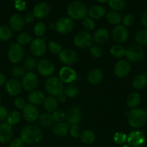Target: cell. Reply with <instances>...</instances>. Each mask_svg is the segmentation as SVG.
I'll return each mask as SVG.
<instances>
[{
    "instance_id": "obj_47",
    "label": "cell",
    "mask_w": 147,
    "mask_h": 147,
    "mask_svg": "<svg viewBox=\"0 0 147 147\" xmlns=\"http://www.w3.org/2000/svg\"><path fill=\"white\" fill-rule=\"evenodd\" d=\"M69 134H70L71 136L74 139H77V138L80 137L81 134H82L80 127L78 125L71 126L69 129Z\"/></svg>"
},
{
    "instance_id": "obj_29",
    "label": "cell",
    "mask_w": 147,
    "mask_h": 147,
    "mask_svg": "<svg viewBox=\"0 0 147 147\" xmlns=\"http://www.w3.org/2000/svg\"><path fill=\"white\" fill-rule=\"evenodd\" d=\"M147 85V77L145 75H138L135 76L132 81V86L137 90L144 88Z\"/></svg>"
},
{
    "instance_id": "obj_54",
    "label": "cell",
    "mask_w": 147,
    "mask_h": 147,
    "mask_svg": "<svg viewBox=\"0 0 147 147\" xmlns=\"http://www.w3.org/2000/svg\"><path fill=\"white\" fill-rule=\"evenodd\" d=\"M8 116V111L7 109L2 106H0V121H3L5 119H7Z\"/></svg>"
},
{
    "instance_id": "obj_30",
    "label": "cell",
    "mask_w": 147,
    "mask_h": 147,
    "mask_svg": "<svg viewBox=\"0 0 147 147\" xmlns=\"http://www.w3.org/2000/svg\"><path fill=\"white\" fill-rule=\"evenodd\" d=\"M141 102V96L136 92H133L128 95L126 99V104L131 109H135Z\"/></svg>"
},
{
    "instance_id": "obj_43",
    "label": "cell",
    "mask_w": 147,
    "mask_h": 147,
    "mask_svg": "<svg viewBox=\"0 0 147 147\" xmlns=\"http://www.w3.org/2000/svg\"><path fill=\"white\" fill-rule=\"evenodd\" d=\"M48 50L51 53L55 55H57L62 51V47L59 42L56 41H51L48 43Z\"/></svg>"
},
{
    "instance_id": "obj_20",
    "label": "cell",
    "mask_w": 147,
    "mask_h": 147,
    "mask_svg": "<svg viewBox=\"0 0 147 147\" xmlns=\"http://www.w3.org/2000/svg\"><path fill=\"white\" fill-rule=\"evenodd\" d=\"M22 83L17 79H10L5 83L7 93L12 96H16L22 91Z\"/></svg>"
},
{
    "instance_id": "obj_4",
    "label": "cell",
    "mask_w": 147,
    "mask_h": 147,
    "mask_svg": "<svg viewBox=\"0 0 147 147\" xmlns=\"http://www.w3.org/2000/svg\"><path fill=\"white\" fill-rule=\"evenodd\" d=\"M45 88L46 90L50 96H57L60 93H63V83L60 78L56 76H50L46 80L45 83Z\"/></svg>"
},
{
    "instance_id": "obj_3",
    "label": "cell",
    "mask_w": 147,
    "mask_h": 147,
    "mask_svg": "<svg viewBox=\"0 0 147 147\" xmlns=\"http://www.w3.org/2000/svg\"><path fill=\"white\" fill-rule=\"evenodd\" d=\"M67 14L73 20H84L88 14L86 5L80 1H73L67 7Z\"/></svg>"
},
{
    "instance_id": "obj_25",
    "label": "cell",
    "mask_w": 147,
    "mask_h": 147,
    "mask_svg": "<svg viewBox=\"0 0 147 147\" xmlns=\"http://www.w3.org/2000/svg\"><path fill=\"white\" fill-rule=\"evenodd\" d=\"M103 78V73L99 69H92L87 75V80L91 85H97L100 83Z\"/></svg>"
},
{
    "instance_id": "obj_55",
    "label": "cell",
    "mask_w": 147,
    "mask_h": 147,
    "mask_svg": "<svg viewBox=\"0 0 147 147\" xmlns=\"http://www.w3.org/2000/svg\"><path fill=\"white\" fill-rule=\"evenodd\" d=\"M35 20V17L33 15V14H31V13H29V14H27L24 17V22L28 23V24H30V23L33 22Z\"/></svg>"
},
{
    "instance_id": "obj_23",
    "label": "cell",
    "mask_w": 147,
    "mask_h": 147,
    "mask_svg": "<svg viewBox=\"0 0 147 147\" xmlns=\"http://www.w3.org/2000/svg\"><path fill=\"white\" fill-rule=\"evenodd\" d=\"M24 23L25 22H24V18L18 14H13L10 17V21H9L10 28L16 32L20 31L24 27Z\"/></svg>"
},
{
    "instance_id": "obj_7",
    "label": "cell",
    "mask_w": 147,
    "mask_h": 147,
    "mask_svg": "<svg viewBox=\"0 0 147 147\" xmlns=\"http://www.w3.org/2000/svg\"><path fill=\"white\" fill-rule=\"evenodd\" d=\"M125 57L128 62L137 63L144 59V51L141 46L132 45L126 50Z\"/></svg>"
},
{
    "instance_id": "obj_52",
    "label": "cell",
    "mask_w": 147,
    "mask_h": 147,
    "mask_svg": "<svg viewBox=\"0 0 147 147\" xmlns=\"http://www.w3.org/2000/svg\"><path fill=\"white\" fill-rule=\"evenodd\" d=\"M26 7H27V4H26L25 1L23 0H17L14 1V7L18 11H24L26 9Z\"/></svg>"
},
{
    "instance_id": "obj_34",
    "label": "cell",
    "mask_w": 147,
    "mask_h": 147,
    "mask_svg": "<svg viewBox=\"0 0 147 147\" xmlns=\"http://www.w3.org/2000/svg\"><path fill=\"white\" fill-rule=\"evenodd\" d=\"M135 40L139 46L147 45V29L141 30L136 33Z\"/></svg>"
},
{
    "instance_id": "obj_50",
    "label": "cell",
    "mask_w": 147,
    "mask_h": 147,
    "mask_svg": "<svg viewBox=\"0 0 147 147\" xmlns=\"http://www.w3.org/2000/svg\"><path fill=\"white\" fill-rule=\"evenodd\" d=\"M24 74H25L24 69H23L21 67H19V66H16V67H13V69L12 70V75L16 78L23 77Z\"/></svg>"
},
{
    "instance_id": "obj_38",
    "label": "cell",
    "mask_w": 147,
    "mask_h": 147,
    "mask_svg": "<svg viewBox=\"0 0 147 147\" xmlns=\"http://www.w3.org/2000/svg\"><path fill=\"white\" fill-rule=\"evenodd\" d=\"M20 119H21V115L18 111H13L8 113V116L7 117V123L10 124V126H14L20 122Z\"/></svg>"
},
{
    "instance_id": "obj_5",
    "label": "cell",
    "mask_w": 147,
    "mask_h": 147,
    "mask_svg": "<svg viewBox=\"0 0 147 147\" xmlns=\"http://www.w3.org/2000/svg\"><path fill=\"white\" fill-rule=\"evenodd\" d=\"M30 50L32 54L35 57H42L46 52V37H37L30 42Z\"/></svg>"
},
{
    "instance_id": "obj_56",
    "label": "cell",
    "mask_w": 147,
    "mask_h": 147,
    "mask_svg": "<svg viewBox=\"0 0 147 147\" xmlns=\"http://www.w3.org/2000/svg\"><path fill=\"white\" fill-rule=\"evenodd\" d=\"M66 99H67V97L63 93H60L57 96V100L61 103H64L66 101Z\"/></svg>"
},
{
    "instance_id": "obj_57",
    "label": "cell",
    "mask_w": 147,
    "mask_h": 147,
    "mask_svg": "<svg viewBox=\"0 0 147 147\" xmlns=\"http://www.w3.org/2000/svg\"><path fill=\"white\" fill-rule=\"evenodd\" d=\"M141 23L146 28H147V9L143 13L141 17Z\"/></svg>"
},
{
    "instance_id": "obj_63",
    "label": "cell",
    "mask_w": 147,
    "mask_h": 147,
    "mask_svg": "<svg viewBox=\"0 0 147 147\" xmlns=\"http://www.w3.org/2000/svg\"><path fill=\"white\" fill-rule=\"evenodd\" d=\"M13 1H17V0H13Z\"/></svg>"
},
{
    "instance_id": "obj_9",
    "label": "cell",
    "mask_w": 147,
    "mask_h": 147,
    "mask_svg": "<svg viewBox=\"0 0 147 147\" xmlns=\"http://www.w3.org/2000/svg\"><path fill=\"white\" fill-rule=\"evenodd\" d=\"M93 41L92 35L87 32H80L75 35L74 43L79 48H87L91 47Z\"/></svg>"
},
{
    "instance_id": "obj_40",
    "label": "cell",
    "mask_w": 147,
    "mask_h": 147,
    "mask_svg": "<svg viewBox=\"0 0 147 147\" xmlns=\"http://www.w3.org/2000/svg\"><path fill=\"white\" fill-rule=\"evenodd\" d=\"M109 7L114 11H120L125 7V3L124 0H108Z\"/></svg>"
},
{
    "instance_id": "obj_12",
    "label": "cell",
    "mask_w": 147,
    "mask_h": 147,
    "mask_svg": "<svg viewBox=\"0 0 147 147\" xmlns=\"http://www.w3.org/2000/svg\"><path fill=\"white\" fill-rule=\"evenodd\" d=\"M37 70L40 76L43 77H50L55 71V66L50 60L43 59L37 63Z\"/></svg>"
},
{
    "instance_id": "obj_35",
    "label": "cell",
    "mask_w": 147,
    "mask_h": 147,
    "mask_svg": "<svg viewBox=\"0 0 147 147\" xmlns=\"http://www.w3.org/2000/svg\"><path fill=\"white\" fill-rule=\"evenodd\" d=\"M38 121L39 123L45 128L50 127L54 122L52 118V115L49 113H44L40 115L38 118Z\"/></svg>"
},
{
    "instance_id": "obj_61",
    "label": "cell",
    "mask_w": 147,
    "mask_h": 147,
    "mask_svg": "<svg viewBox=\"0 0 147 147\" xmlns=\"http://www.w3.org/2000/svg\"><path fill=\"white\" fill-rule=\"evenodd\" d=\"M122 147H131V146H130L129 145H124V146H122Z\"/></svg>"
},
{
    "instance_id": "obj_37",
    "label": "cell",
    "mask_w": 147,
    "mask_h": 147,
    "mask_svg": "<svg viewBox=\"0 0 147 147\" xmlns=\"http://www.w3.org/2000/svg\"><path fill=\"white\" fill-rule=\"evenodd\" d=\"M107 20L110 24L117 26L119 25L121 20H122V18H121L120 14L118 11H109L107 14Z\"/></svg>"
},
{
    "instance_id": "obj_45",
    "label": "cell",
    "mask_w": 147,
    "mask_h": 147,
    "mask_svg": "<svg viewBox=\"0 0 147 147\" xmlns=\"http://www.w3.org/2000/svg\"><path fill=\"white\" fill-rule=\"evenodd\" d=\"M127 136L125 134L122 132H117L113 136V140L117 144H123L125 142H127Z\"/></svg>"
},
{
    "instance_id": "obj_58",
    "label": "cell",
    "mask_w": 147,
    "mask_h": 147,
    "mask_svg": "<svg viewBox=\"0 0 147 147\" xmlns=\"http://www.w3.org/2000/svg\"><path fill=\"white\" fill-rule=\"evenodd\" d=\"M6 83V78L3 73H0V86H3V85Z\"/></svg>"
},
{
    "instance_id": "obj_42",
    "label": "cell",
    "mask_w": 147,
    "mask_h": 147,
    "mask_svg": "<svg viewBox=\"0 0 147 147\" xmlns=\"http://www.w3.org/2000/svg\"><path fill=\"white\" fill-rule=\"evenodd\" d=\"M17 41L20 45H25L28 43L31 42L32 36L28 32L20 33L17 37Z\"/></svg>"
},
{
    "instance_id": "obj_48",
    "label": "cell",
    "mask_w": 147,
    "mask_h": 147,
    "mask_svg": "<svg viewBox=\"0 0 147 147\" xmlns=\"http://www.w3.org/2000/svg\"><path fill=\"white\" fill-rule=\"evenodd\" d=\"M83 27L87 30H93L95 27V24L94 20L90 17H85L82 22Z\"/></svg>"
},
{
    "instance_id": "obj_22",
    "label": "cell",
    "mask_w": 147,
    "mask_h": 147,
    "mask_svg": "<svg viewBox=\"0 0 147 147\" xmlns=\"http://www.w3.org/2000/svg\"><path fill=\"white\" fill-rule=\"evenodd\" d=\"M110 37L109 31L106 28L101 27L95 32L93 35V40L98 45H102L106 42Z\"/></svg>"
},
{
    "instance_id": "obj_41",
    "label": "cell",
    "mask_w": 147,
    "mask_h": 147,
    "mask_svg": "<svg viewBox=\"0 0 147 147\" xmlns=\"http://www.w3.org/2000/svg\"><path fill=\"white\" fill-rule=\"evenodd\" d=\"M37 63L35 59L33 57H27L24 63V70H27L28 72H33L35 68H37Z\"/></svg>"
},
{
    "instance_id": "obj_6",
    "label": "cell",
    "mask_w": 147,
    "mask_h": 147,
    "mask_svg": "<svg viewBox=\"0 0 147 147\" xmlns=\"http://www.w3.org/2000/svg\"><path fill=\"white\" fill-rule=\"evenodd\" d=\"M24 49L22 46L18 43H12L8 50V59L11 63H18L24 57Z\"/></svg>"
},
{
    "instance_id": "obj_15",
    "label": "cell",
    "mask_w": 147,
    "mask_h": 147,
    "mask_svg": "<svg viewBox=\"0 0 147 147\" xmlns=\"http://www.w3.org/2000/svg\"><path fill=\"white\" fill-rule=\"evenodd\" d=\"M131 70V64L128 61L121 60L117 62L114 67V73L115 76L120 78H122L128 76Z\"/></svg>"
},
{
    "instance_id": "obj_24",
    "label": "cell",
    "mask_w": 147,
    "mask_h": 147,
    "mask_svg": "<svg viewBox=\"0 0 147 147\" xmlns=\"http://www.w3.org/2000/svg\"><path fill=\"white\" fill-rule=\"evenodd\" d=\"M46 99L44 93L41 90H33L30 92L28 96V101L30 104H33L34 106L36 105H40L44 102Z\"/></svg>"
},
{
    "instance_id": "obj_8",
    "label": "cell",
    "mask_w": 147,
    "mask_h": 147,
    "mask_svg": "<svg viewBox=\"0 0 147 147\" xmlns=\"http://www.w3.org/2000/svg\"><path fill=\"white\" fill-rule=\"evenodd\" d=\"M38 85V78L33 72H28L22 77V86L27 92H32L35 90Z\"/></svg>"
},
{
    "instance_id": "obj_46",
    "label": "cell",
    "mask_w": 147,
    "mask_h": 147,
    "mask_svg": "<svg viewBox=\"0 0 147 147\" xmlns=\"http://www.w3.org/2000/svg\"><path fill=\"white\" fill-rule=\"evenodd\" d=\"M90 53L93 57L98 58L102 55L103 52H102V49L100 46L95 45H92L90 47Z\"/></svg>"
},
{
    "instance_id": "obj_49",
    "label": "cell",
    "mask_w": 147,
    "mask_h": 147,
    "mask_svg": "<svg viewBox=\"0 0 147 147\" xmlns=\"http://www.w3.org/2000/svg\"><path fill=\"white\" fill-rule=\"evenodd\" d=\"M134 21H135V17L133 14H127L124 16L123 19H122V24L125 27H130L133 24Z\"/></svg>"
},
{
    "instance_id": "obj_1",
    "label": "cell",
    "mask_w": 147,
    "mask_h": 147,
    "mask_svg": "<svg viewBox=\"0 0 147 147\" xmlns=\"http://www.w3.org/2000/svg\"><path fill=\"white\" fill-rule=\"evenodd\" d=\"M43 137L41 130L37 126L27 125L22 129L20 139L24 143L28 144H35L39 143Z\"/></svg>"
},
{
    "instance_id": "obj_21",
    "label": "cell",
    "mask_w": 147,
    "mask_h": 147,
    "mask_svg": "<svg viewBox=\"0 0 147 147\" xmlns=\"http://www.w3.org/2000/svg\"><path fill=\"white\" fill-rule=\"evenodd\" d=\"M50 11V7L45 2H40L35 5L33 9V15L35 18L43 19L47 17Z\"/></svg>"
},
{
    "instance_id": "obj_13",
    "label": "cell",
    "mask_w": 147,
    "mask_h": 147,
    "mask_svg": "<svg viewBox=\"0 0 147 147\" xmlns=\"http://www.w3.org/2000/svg\"><path fill=\"white\" fill-rule=\"evenodd\" d=\"M59 60L66 66L74 65L78 60V55L71 49H64L59 53Z\"/></svg>"
},
{
    "instance_id": "obj_33",
    "label": "cell",
    "mask_w": 147,
    "mask_h": 147,
    "mask_svg": "<svg viewBox=\"0 0 147 147\" xmlns=\"http://www.w3.org/2000/svg\"><path fill=\"white\" fill-rule=\"evenodd\" d=\"M81 140L84 144H89L95 142V134L92 131L89 130V129H86L84 131L82 132L81 134Z\"/></svg>"
},
{
    "instance_id": "obj_60",
    "label": "cell",
    "mask_w": 147,
    "mask_h": 147,
    "mask_svg": "<svg viewBox=\"0 0 147 147\" xmlns=\"http://www.w3.org/2000/svg\"><path fill=\"white\" fill-rule=\"evenodd\" d=\"M97 1L99 3H106L107 1H108V0H97Z\"/></svg>"
},
{
    "instance_id": "obj_31",
    "label": "cell",
    "mask_w": 147,
    "mask_h": 147,
    "mask_svg": "<svg viewBox=\"0 0 147 147\" xmlns=\"http://www.w3.org/2000/svg\"><path fill=\"white\" fill-rule=\"evenodd\" d=\"M63 93L66 95V97L72 98H74L78 96V94L79 93V88L76 85L70 83L63 88Z\"/></svg>"
},
{
    "instance_id": "obj_44",
    "label": "cell",
    "mask_w": 147,
    "mask_h": 147,
    "mask_svg": "<svg viewBox=\"0 0 147 147\" xmlns=\"http://www.w3.org/2000/svg\"><path fill=\"white\" fill-rule=\"evenodd\" d=\"M52 118L53 121L56 123L63 122V121L66 119V113L61 110H56L52 114Z\"/></svg>"
},
{
    "instance_id": "obj_32",
    "label": "cell",
    "mask_w": 147,
    "mask_h": 147,
    "mask_svg": "<svg viewBox=\"0 0 147 147\" xmlns=\"http://www.w3.org/2000/svg\"><path fill=\"white\" fill-rule=\"evenodd\" d=\"M125 47L120 44L114 45L110 48V54L116 58H122L125 56Z\"/></svg>"
},
{
    "instance_id": "obj_26",
    "label": "cell",
    "mask_w": 147,
    "mask_h": 147,
    "mask_svg": "<svg viewBox=\"0 0 147 147\" xmlns=\"http://www.w3.org/2000/svg\"><path fill=\"white\" fill-rule=\"evenodd\" d=\"M53 132L55 136L58 137H63L69 132V126L67 123L61 122L57 123L53 129Z\"/></svg>"
},
{
    "instance_id": "obj_51",
    "label": "cell",
    "mask_w": 147,
    "mask_h": 147,
    "mask_svg": "<svg viewBox=\"0 0 147 147\" xmlns=\"http://www.w3.org/2000/svg\"><path fill=\"white\" fill-rule=\"evenodd\" d=\"M14 105L18 109H23L27 104H26L25 100L23 98H17L14 99Z\"/></svg>"
},
{
    "instance_id": "obj_27",
    "label": "cell",
    "mask_w": 147,
    "mask_h": 147,
    "mask_svg": "<svg viewBox=\"0 0 147 147\" xmlns=\"http://www.w3.org/2000/svg\"><path fill=\"white\" fill-rule=\"evenodd\" d=\"M88 14L92 20H99L105 14V9L102 6L95 5L89 9Z\"/></svg>"
},
{
    "instance_id": "obj_10",
    "label": "cell",
    "mask_w": 147,
    "mask_h": 147,
    "mask_svg": "<svg viewBox=\"0 0 147 147\" xmlns=\"http://www.w3.org/2000/svg\"><path fill=\"white\" fill-rule=\"evenodd\" d=\"M59 78L63 83L70 84L77 78V73L71 67L63 66L59 70Z\"/></svg>"
},
{
    "instance_id": "obj_17",
    "label": "cell",
    "mask_w": 147,
    "mask_h": 147,
    "mask_svg": "<svg viewBox=\"0 0 147 147\" xmlns=\"http://www.w3.org/2000/svg\"><path fill=\"white\" fill-rule=\"evenodd\" d=\"M145 141V136L141 131H133L131 132L127 137V142L131 147H139L142 146Z\"/></svg>"
},
{
    "instance_id": "obj_28",
    "label": "cell",
    "mask_w": 147,
    "mask_h": 147,
    "mask_svg": "<svg viewBox=\"0 0 147 147\" xmlns=\"http://www.w3.org/2000/svg\"><path fill=\"white\" fill-rule=\"evenodd\" d=\"M58 102L59 101L54 96H50L48 97H46L43 102L45 109L48 113H53L55 111L57 110L58 105H59Z\"/></svg>"
},
{
    "instance_id": "obj_11",
    "label": "cell",
    "mask_w": 147,
    "mask_h": 147,
    "mask_svg": "<svg viewBox=\"0 0 147 147\" xmlns=\"http://www.w3.org/2000/svg\"><path fill=\"white\" fill-rule=\"evenodd\" d=\"M55 24H56V31L62 34H66L70 32L74 27L73 20L69 17H66L59 18Z\"/></svg>"
},
{
    "instance_id": "obj_14",
    "label": "cell",
    "mask_w": 147,
    "mask_h": 147,
    "mask_svg": "<svg viewBox=\"0 0 147 147\" xmlns=\"http://www.w3.org/2000/svg\"><path fill=\"white\" fill-rule=\"evenodd\" d=\"M129 36L128 30L125 26L117 25L112 31V37L115 42L118 43H124L127 41Z\"/></svg>"
},
{
    "instance_id": "obj_59",
    "label": "cell",
    "mask_w": 147,
    "mask_h": 147,
    "mask_svg": "<svg viewBox=\"0 0 147 147\" xmlns=\"http://www.w3.org/2000/svg\"><path fill=\"white\" fill-rule=\"evenodd\" d=\"M49 27H50V29H56V24H55V23H51V24H49Z\"/></svg>"
},
{
    "instance_id": "obj_62",
    "label": "cell",
    "mask_w": 147,
    "mask_h": 147,
    "mask_svg": "<svg viewBox=\"0 0 147 147\" xmlns=\"http://www.w3.org/2000/svg\"><path fill=\"white\" fill-rule=\"evenodd\" d=\"M1 96H0V102H1Z\"/></svg>"
},
{
    "instance_id": "obj_16",
    "label": "cell",
    "mask_w": 147,
    "mask_h": 147,
    "mask_svg": "<svg viewBox=\"0 0 147 147\" xmlns=\"http://www.w3.org/2000/svg\"><path fill=\"white\" fill-rule=\"evenodd\" d=\"M22 116L26 121L33 123L38 120L39 111L35 106L33 104H27L22 109Z\"/></svg>"
},
{
    "instance_id": "obj_64",
    "label": "cell",
    "mask_w": 147,
    "mask_h": 147,
    "mask_svg": "<svg viewBox=\"0 0 147 147\" xmlns=\"http://www.w3.org/2000/svg\"><path fill=\"white\" fill-rule=\"evenodd\" d=\"M146 110H147V106H146Z\"/></svg>"
},
{
    "instance_id": "obj_19",
    "label": "cell",
    "mask_w": 147,
    "mask_h": 147,
    "mask_svg": "<svg viewBox=\"0 0 147 147\" xmlns=\"http://www.w3.org/2000/svg\"><path fill=\"white\" fill-rule=\"evenodd\" d=\"M13 137L12 126L7 123H0V143L7 144Z\"/></svg>"
},
{
    "instance_id": "obj_18",
    "label": "cell",
    "mask_w": 147,
    "mask_h": 147,
    "mask_svg": "<svg viewBox=\"0 0 147 147\" xmlns=\"http://www.w3.org/2000/svg\"><path fill=\"white\" fill-rule=\"evenodd\" d=\"M82 118V111L79 106H73L66 113V121L71 126L78 125Z\"/></svg>"
},
{
    "instance_id": "obj_39",
    "label": "cell",
    "mask_w": 147,
    "mask_h": 147,
    "mask_svg": "<svg viewBox=\"0 0 147 147\" xmlns=\"http://www.w3.org/2000/svg\"><path fill=\"white\" fill-rule=\"evenodd\" d=\"M46 25L43 22H38L34 25L33 32H34L35 35L37 37H43V35L46 32Z\"/></svg>"
},
{
    "instance_id": "obj_53",
    "label": "cell",
    "mask_w": 147,
    "mask_h": 147,
    "mask_svg": "<svg viewBox=\"0 0 147 147\" xmlns=\"http://www.w3.org/2000/svg\"><path fill=\"white\" fill-rule=\"evenodd\" d=\"M10 147H24V142L20 138H16L10 142Z\"/></svg>"
},
{
    "instance_id": "obj_2",
    "label": "cell",
    "mask_w": 147,
    "mask_h": 147,
    "mask_svg": "<svg viewBox=\"0 0 147 147\" xmlns=\"http://www.w3.org/2000/svg\"><path fill=\"white\" fill-rule=\"evenodd\" d=\"M147 121V112L141 108L132 109L128 113V124L134 129H139L144 126Z\"/></svg>"
},
{
    "instance_id": "obj_36",
    "label": "cell",
    "mask_w": 147,
    "mask_h": 147,
    "mask_svg": "<svg viewBox=\"0 0 147 147\" xmlns=\"http://www.w3.org/2000/svg\"><path fill=\"white\" fill-rule=\"evenodd\" d=\"M13 35L12 30L10 27L6 25L0 26V40L8 41Z\"/></svg>"
}]
</instances>
